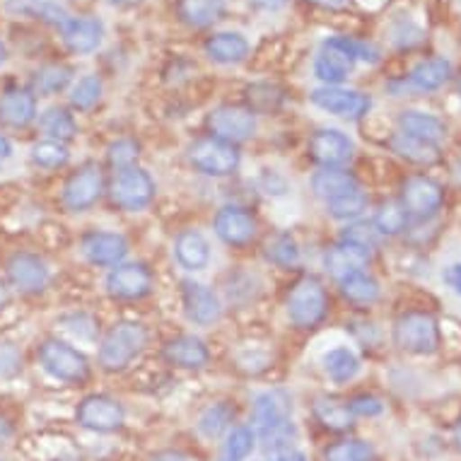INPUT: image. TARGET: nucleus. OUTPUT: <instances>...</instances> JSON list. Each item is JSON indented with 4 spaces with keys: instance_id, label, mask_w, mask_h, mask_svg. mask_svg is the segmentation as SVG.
<instances>
[{
    "instance_id": "obj_40",
    "label": "nucleus",
    "mask_w": 461,
    "mask_h": 461,
    "mask_svg": "<svg viewBox=\"0 0 461 461\" xmlns=\"http://www.w3.org/2000/svg\"><path fill=\"white\" fill-rule=\"evenodd\" d=\"M367 203H370L367 194H365L363 189H357L353 191V194H346V196L336 198V201H329V203H326V211L331 212V218L336 220H356L367 211Z\"/></svg>"
},
{
    "instance_id": "obj_10",
    "label": "nucleus",
    "mask_w": 461,
    "mask_h": 461,
    "mask_svg": "<svg viewBox=\"0 0 461 461\" xmlns=\"http://www.w3.org/2000/svg\"><path fill=\"white\" fill-rule=\"evenodd\" d=\"M208 131H211L212 138L237 145L254 136L257 116H254L251 109H242V106H218L208 116Z\"/></svg>"
},
{
    "instance_id": "obj_29",
    "label": "nucleus",
    "mask_w": 461,
    "mask_h": 461,
    "mask_svg": "<svg viewBox=\"0 0 461 461\" xmlns=\"http://www.w3.org/2000/svg\"><path fill=\"white\" fill-rule=\"evenodd\" d=\"M312 413L317 418V423L326 430L346 432L353 428V413H350L348 403L333 399V396H319L312 406Z\"/></svg>"
},
{
    "instance_id": "obj_54",
    "label": "nucleus",
    "mask_w": 461,
    "mask_h": 461,
    "mask_svg": "<svg viewBox=\"0 0 461 461\" xmlns=\"http://www.w3.org/2000/svg\"><path fill=\"white\" fill-rule=\"evenodd\" d=\"M314 5H321V8H340L346 0H310Z\"/></svg>"
},
{
    "instance_id": "obj_26",
    "label": "nucleus",
    "mask_w": 461,
    "mask_h": 461,
    "mask_svg": "<svg viewBox=\"0 0 461 461\" xmlns=\"http://www.w3.org/2000/svg\"><path fill=\"white\" fill-rule=\"evenodd\" d=\"M399 129L401 133H409V136L420 138V140L432 145H439L447 138V126L442 119L432 116V113L416 112V109L401 112Z\"/></svg>"
},
{
    "instance_id": "obj_35",
    "label": "nucleus",
    "mask_w": 461,
    "mask_h": 461,
    "mask_svg": "<svg viewBox=\"0 0 461 461\" xmlns=\"http://www.w3.org/2000/svg\"><path fill=\"white\" fill-rule=\"evenodd\" d=\"M39 126L44 131L49 140H59V143H66V140H73L77 136V123L73 119V113L61 109V106H51L46 109L41 116H39Z\"/></svg>"
},
{
    "instance_id": "obj_44",
    "label": "nucleus",
    "mask_w": 461,
    "mask_h": 461,
    "mask_svg": "<svg viewBox=\"0 0 461 461\" xmlns=\"http://www.w3.org/2000/svg\"><path fill=\"white\" fill-rule=\"evenodd\" d=\"M247 97H249V109L254 113L276 112L283 104V90H280L278 85L271 83L251 85L249 90H247Z\"/></svg>"
},
{
    "instance_id": "obj_49",
    "label": "nucleus",
    "mask_w": 461,
    "mask_h": 461,
    "mask_svg": "<svg viewBox=\"0 0 461 461\" xmlns=\"http://www.w3.org/2000/svg\"><path fill=\"white\" fill-rule=\"evenodd\" d=\"M348 409L353 416H360V418H375L379 416L382 411H384V403L377 399V396H370V393H360L356 399L350 401Z\"/></svg>"
},
{
    "instance_id": "obj_6",
    "label": "nucleus",
    "mask_w": 461,
    "mask_h": 461,
    "mask_svg": "<svg viewBox=\"0 0 461 461\" xmlns=\"http://www.w3.org/2000/svg\"><path fill=\"white\" fill-rule=\"evenodd\" d=\"M109 196H112V203L122 211H143L155 198V179L140 167H123L113 172L109 182Z\"/></svg>"
},
{
    "instance_id": "obj_9",
    "label": "nucleus",
    "mask_w": 461,
    "mask_h": 461,
    "mask_svg": "<svg viewBox=\"0 0 461 461\" xmlns=\"http://www.w3.org/2000/svg\"><path fill=\"white\" fill-rule=\"evenodd\" d=\"M104 191V175L97 162H85L68 176L63 186V205L73 212L90 211Z\"/></svg>"
},
{
    "instance_id": "obj_7",
    "label": "nucleus",
    "mask_w": 461,
    "mask_h": 461,
    "mask_svg": "<svg viewBox=\"0 0 461 461\" xmlns=\"http://www.w3.org/2000/svg\"><path fill=\"white\" fill-rule=\"evenodd\" d=\"M393 343L413 356H432L439 348V326L428 312H406L393 326Z\"/></svg>"
},
{
    "instance_id": "obj_38",
    "label": "nucleus",
    "mask_w": 461,
    "mask_h": 461,
    "mask_svg": "<svg viewBox=\"0 0 461 461\" xmlns=\"http://www.w3.org/2000/svg\"><path fill=\"white\" fill-rule=\"evenodd\" d=\"M257 447V432L251 428H232L227 432L225 442H222V449H220V461H247L249 454L254 452Z\"/></svg>"
},
{
    "instance_id": "obj_39",
    "label": "nucleus",
    "mask_w": 461,
    "mask_h": 461,
    "mask_svg": "<svg viewBox=\"0 0 461 461\" xmlns=\"http://www.w3.org/2000/svg\"><path fill=\"white\" fill-rule=\"evenodd\" d=\"M324 461H372V447L365 439H340L326 447Z\"/></svg>"
},
{
    "instance_id": "obj_52",
    "label": "nucleus",
    "mask_w": 461,
    "mask_h": 461,
    "mask_svg": "<svg viewBox=\"0 0 461 461\" xmlns=\"http://www.w3.org/2000/svg\"><path fill=\"white\" fill-rule=\"evenodd\" d=\"M10 158H13V143H10L8 138L0 133V165H3V162Z\"/></svg>"
},
{
    "instance_id": "obj_14",
    "label": "nucleus",
    "mask_w": 461,
    "mask_h": 461,
    "mask_svg": "<svg viewBox=\"0 0 461 461\" xmlns=\"http://www.w3.org/2000/svg\"><path fill=\"white\" fill-rule=\"evenodd\" d=\"M442 201H445V191L428 176H411L401 191V208L409 218L416 220L432 218L442 208Z\"/></svg>"
},
{
    "instance_id": "obj_22",
    "label": "nucleus",
    "mask_w": 461,
    "mask_h": 461,
    "mask_svg": "<svg viewBox=\"0 0 461 461\" xmlns=\"http://www.w3.org/2000/svg\"><path fill=\"white\" fill-rule=\"evenodd\" d=\"M372 261L370 249H365L360 244L346 242V240H340L339 244H333L331 249L324 254V266L326 271L336 276V278H343V276H348V273L356 271H365Z\"/></svg>"
},
{
    "instance_id": "obj_30",
    "label": "nucleus",
    "mask_w": 461,
    "mask_h": 461,
    "mask_svg": "<svg viewBox=\"0 0 461 461\" xmlns=\"http://www.w3.org/2000/svg\"><path fill=\"white\" fill-rule=\"evenodd\" d=\"M8 10L15 13V15H27L34 17V20H41L46 24H53L59 30L70 20L66 8H61L53 0H8Z\"/></svg>"
},
{
    "instance_id": "obj_43",
    "label": "nucleus",
    "mask_w": 461,
    "mask_h": 461,
    "mask_svg": "<svg viewBox=\"0 0 461 461\" xmlns=\"http://www.w3.org/2000/svg\"><path fill=\"white\" fill-rule=\"evenodd\" d=\"M70 159L68 148L59 140H41L32 148V162L44 169H59Z\"/></svg>"
},
{
    "instance_id": "obj_18",
    "label": "nucleus",
    "mask_w": 461,
    "mask_h": 461,
    "mask_svg": "<svg viewBox=\"0 0 461 461\" xmlns=\"http://www.w3.org/2000/svg\"><path fill=\"white\" fill-rule=\"evenodd\" d=\"M184 297V310L189 321L196 326H211L215 324L222 314V304H220L215 290L196 280H186L182 287Z\"/></svg>"
},
{
    "instance_id": "obj_45",
    "label": "nucleus",
    "mask_w": 461,
    "mask_h": 461,
    "mask_svg": "<svg viewBox=\"0 0 461 461\" xmlns=\"http://www.w3.org/2000/svg\"><path fill=\"white\" fill-rule=\"evenodd\" d=\"M377 227L379 235H399L401 230L409 222V215L401 208V203H386L379 208L377 218L372 220Z\"/></svg>"
},
{
    "instance_id": "obj_28",
    "label": "nucleus",
    "mask_w": 461,
    "mask_h": 461,
    "mask_svg": "<svg viewBox=\"0 0 461 461\" xmlns=\"http://www.w3.org/2000/svg\"><path fill=\"white\" fill-rule=\"evenodd\" d=\"M360 189V184L350 172L346 169H321L317 175L312 176V191L314 196L321 198L324 203L329 201H336V198L346 196V194H353V191Z\"/></svg>"
},
{
    "instance_id": "obj_50",
    "label": "nucleus",
    "mask_w": 461,
    "mask_h": 461,
    "mask_svg": "<svg viewBox=\"0 0 461 461\" xmlns=\"http://www.w3.org/2000/svg\"><path fill=\"white\" fill-rule=\"evenodd\" d=\"M445 283L452 287L454 293H459V295H461V264H454V266H449V268H447Z\"/></svg>"
},
{
    "instance_id": "obj_19",
    "label": "nucleus",
    "mask_w": 461,
    "mask_h": 461,
    "mask_svg": "<svg viewBox=\"0 0 461 461\" xmlns=\"http://www.w3.org/2000/svg\"><path fill=\"white\" fill-rule=\"evenodd\" d=\"M8 278L10 285L17 287L20 293H41L49 283V266L37 254L23 251L8 261Z\"/></svg>"
},
{
    "instance_id": "obj_15",
    "label": "nucleus",
    "mask_w": 461,
    "mask_h": 461,
    "mask_svg": "<svg viewBox=\"0 0 461 461\" xmlns=\"http://www.w3.org/2000/svg\"><path fill=\"white\" fill-rule=\"evenodd\" d=\"M155 278L145 264H119L106 276V293L116 300H140L150 295Z\"/></svg>"
},
{
    "instance_id": "obj_47",
    "label": "nucleus",
    "mask_w": 461,
    "mask_h": 461,
    "mask_svg": "<svg viewBox=\"0 0 461 461\" xmlns=\"http://www.w3.org/2000/svg\"><path fill=\"white\" fill-rule=\"evenodd\" d=\"M379 232L375 222H353L350 227H346V232H343V240L346 242H353V244H360L365 249H372L375 244L379 242Z\"/></svg>"
},
{
    "instance_id": "obj_5",
    "label": "nucleus",
    "mask_w": 461,
    "mask_h": 461,
    "mask_svg": "<svg viewBox=\"0 0 461 461\" xmlns=\"http://www.w3.org/2000/svg\"><path fill=\"white\" fill-rule=\"evenodd\" d=\"M39 365L44 367L53 379L66 384H83L90 379V363L87 357L70 343L59 339H46L39 346Z\"/></svg>"
},
{
    "instance_id": "obj_58",
    "label": "nucleus",
    "mask_w": 461,
    "mask_h": 461,
    "mask_svg": "<svg viewBox=\"0 0 461 461\" xmlns=\"http://www.w3.org/2000/svg\"><path fill=\"white\" fill-rule=\"evenodd\" d=\"M5 300H8V293H5V287L0 285V310H3V304H5Z\"/></svg>"
},
{
    "instance_id": "obj_13",
    "label": "nucleus",
    "mask_w": 461,
    "mask_h": 461,
    "mask_svg": "<svg viewBox=\"0 0 461 461\" xmlns=\"http://www.w3.org/2000/svg\"><path fill=\"white\" fill-rule=\"evenodd\" d=\"M312 104L319 106L321 112H329L339 119H363L365 113L370 112L372 99L370 95L356 90H343V87H319L312 92Z\"/></svg>"
},
{
    "instance_id": "obj_57",
    "label": "nucleus",
    "mask_w": 461,
    "mask_h": 461,
    "mask_svg": "<svg viewBox=\"0 0 461 461\" xmlns=\"http://www.w3.org/2000/svg\"><path fill=\"white\" fill-rule=\"evenodd\" d=\"M5 59H8V51H5V44L0 41V66L5 63Z\"/></svg>"
},
{
    "instance_id": "obj_42",
    "label": "nucleus",
    "mask_w": 461,
    "mask_h": 461,
    "mask_svg": "<svg viewBox=\"0 0 461 461\" xmlns=\"http://www.w3.org/2000/svg\"><path fill=\"white\" fill-rule=\"evenodd\" d=\"M99 99H102V80L97 76L80 77L70 90V104L77 112H90L92 106H97Z\"/></svg>"
},
{
    "instance_id": "obj_21",
    "label": "nucleus",
    "mask_w": 461,
    "mask_h": 461,
    "mask_svg": "<svg viewBox=\"0 0 461 461\" xmlns=\"http://www.w3.org/2000/svg\"><path fill=\"white\" fill-rule=\"evenodd\" d=\"M63 41L73 53H92L97 51L102 39H104V24L97 17H70L61 27Z\"/></svg>"
},
{
    "instance_id": "obj_32",
    "label": "nucleus",
    "mask_w": 461,
    "mask_h": 461,
    "mask_svg": "<svg viewBox=\"0 0 461 461\" xmlns=\"http://www.w3.org/2000/svg\"><path fill=\"white\" fill-rule=\"evenodd\" d=\"M340 293L356 307H370L379 300V283L365 271L348 273L340 278Z\"/></svg>"
},
{
    "instance_id": "obj_4",
    "label": "nucleus",
    "mask_w": 461,
    "mask_h": 461,
    "mask_svg": "<svg viewBox=\"0 0 461 461\" xmlns=\"http://www.w3.org/2000/svg\"><path fill=\"white\" fill-rule=\"evenodd\" d=\"M329 314V295L324 283L314 276H304L287 295V317L297 329H314Z\"/></svg>"
},
{
    "instance_id": "obj_16",
    "label": "nucleus",
    "mask_w": 461,
    "mask_h": 461,
    "mask_svg": "<svg viewBox=\"0 0 461 461\" xmlns=\"http://www.w3.org/2000/svg\"><path fill=\"white\" fill-rule=\"evenodd\" d=\"M215 235L227 244V247H247L257 237V218L247 208L240 205H222L215 215Z\"/></svg>"
},
{
    "instance_id": "obj_56",
    "label": "nucleus",
    "mask_w": 461,
    "mask_h": 461,
    "mask_svg": "<svg viewBox=\"0 0 461 461\" xmlns=\"http://www.w3.org/2000/svg\"><path fill=\"white\" fill-rule=\"evenodd\" d=\"M454 442H456V447H459L461 452V423L456 425V430H454Z\"/></svg>"
},
{
    "instance_id": "obj_48",
    "label": "nucleus",
    "mask_w": 461,
    "mask_h": 461,
    "mask_svg": "<svg viewBox=\"0 0 461 461\" xmlns=\"http://www.w3.org/2000/svg\"><path fill=\"white\" fill-rule=\"evenodd\" d=\"M23 370V353L15 343L0 340V377H15Z\"/></svg>"
},
{
    "instance_id": "obj_33",
    "label": "nucleus",
    "mask_w": 461,
    "mask_h": 461,
    "mask_svg": "<svg viewBox=\"0 0 461 461\" xmlns=\"http://www.w3.org/2000/svg\"><path fill=\"white\" fill-rule=\"evenodd\" d=\"M176 13L189 27H211L225 13V0H179Z\"/></svg>"
},
{
    "instance_id": "obj_8",
    "label": "nucleus",
    "mask_w": 461,
    "mask_h": 461,
    "mask_svg": "<svg viewBox=\"0 0 461 461\" xmlns=\"http://www.w3.org/2000/svg\"><path fill=\"white\" fill-rule=\"evenodd\" d=\"M189 162L205 176H230L240 169L242 155L237 150V145L208 136L191 145Z\"/></svg>"
},
{
    "instance_id": "obj_24",
    "label": "nucleus",
    "mask_w": 461,
    "mask_h": 461,
    "mask_svg": "<svg viewBox=\"0 0 461 461\" xmlns=\"http://www.w3.org/2000/svg\"><path fill=\"white\" fill-rule=\"evenodd\" d=\"M449 77H452V63L442 56H435V59L418 63L416 68L411 70L409 80H401V85H403V90L411 92H435Z\"/></svg>"
},
{
    "instance_id": "obj_37",
    "label": "nucleus",
    "mask_w": 461,
    "mask_h": 461,
    "mask_svg": "<svg viewBox=\"0 0 461 461\" xmlns=\"http://www.w3.org/2000/svg\"><path fill=\"white\" fill-rule=\"evenodd\" d=\"M232 420H235V409L230 403H225V401H220V403L208 406L201 413V418H198V432L205 439H218L220 435H225L230 430Z\"/></svg>"
},
{
    "instance_id": "obj_34",
    "label": "nucleus",
    "mask_w": 461,
    "mask_h": 461,
    "mask_svg": "<svg viewBox=\"0 0 461 461\" xmlns=\"http://www.w3.org/2000/svg\"><path fill=\"white\" fill-rule=\"evenodd\" d=\"M321 365H324L326 377L336 384H346L350 379H356L360 372V360L348 348H331L329 353H324Z\"/></svg>"
},
{
    "instance_id": "obj_51",
    "label": "nucleus",
    "mask_w": 461,
    "mask_h": 461,
    "mask_svg": "<svg viewBox=\"0 0 461 461\" xmlns=\"http://www.w3.org/2000/svg\"><path fill=\"white\" fill-rule=\"evenodd\" d=\"M150 461H189V459H186L182 452H176V449H165V452L155 454Z\"/></svg>"
},
{
    "instance_id": "obj_11",
    "label": "nucleus",
    "mask_w": 461,
    "mask_h": 461,
    "mask_svg": "<svg viewBox=\"0 0 461 461\" xmlns=\"http://www.w3.org/2000/svg\"><path fill=\"white\" fill-rule=\"evenodd\" d=\"M310 155L324 169H343L356 155V145L343 131L319 129L310 138Z\"/></svg>"
},
{
    "instance_id": "obj_31",
    "label": "nucleus",
    "mask_w": 461,
    "mask_h": 461,
    "mask_svg": "<svg viewBox=\"0 0 461 461\" xmlns=\"http://www.w3.org/2000/svg\"><path fill=\"white\" fill-rule=\"evenodd\" d=\"M392 150L399 155V158L409 159L413 165H435L439 159V145H432V143H425L420 138H413L409 133H393L392 140Z\"/></svg>"
},
{
    "instance_id": "obj_59",
    "label": "nucleus",
    "mask_w": 461,
    "mask_h": 461,
    "mask_svg": "<svg viewBox=\"0 0 461 461\" xmlns=\"http://www.w3.org/2000/svg\"><path fill=\"white\" fill-rule=\"evenodd\" d=\"M459 176H461V167H459Z\"/></svg>"
},
{
    "instance_id": "obj_55",
    "label": "nucleus",
    "mask_w": 461,
    "mask_h": 461,
    "mask_svg": "<svg viewBox=\"0 0 461 461\" xmlns=\"http://www.w3.org/2000/svg\"><path fill=\"white\" fill-rule=\"evenodd\" d=\"M113 5H119V8H131V5H138V3H143V0H112Z\"/></svg>"
},
{
    "instance_id": "obj_27",
    "label": "nucleus",
    "mask_w": 461,
    "mask_h": 461,
    "mask_svg": "<svg viewBox=\"0 0 461 461\" xmlns=\"http://www.w3.org/2000/svg\"><path fill=\"white\" fill-rule=\"evenodd\" d=\"M205 53L212 63L220 66H232V63H242L249 53V44L242 34L237 32H218L205 41Z\"/></svg>"
},
{
    "instance_id": "obj_20",
    "label": "nucleus",
    "mask_w": 461,
    "mask_h": 461,
    "mask_svg": "<svg viewBox=\"0 0 461 461\" xmlns=\"http://www.w3.org/2000/svg\"><path fill=\"white\" fill-rule=\"evenodd\" d=\"M37 119V97L24 87H10L0 95V123L8 129H24Z\"/></svg>"
},
{
    "instance_id": "obj_53",
    "label": "nucleus",
    "mask_w": 461,
    "mask_h": 461,
    "mask_svg": "<svg viewBox=\"0 0 461 461\" xmlns=\"http://www.w3.org/2000/svg\"><path fill=\"white\" fill-rule=\"evenodd\" d=\"M276 461H310V459H307V454L297 452V449H287V452H280Z\"/></svg>"
},
{
    "instance_id": "obj_23",
    "label": "nucleus",
    "mask_w": 461,
    "mask_h": 461,
    "mask_svg": "<svg viewBox=\"0 0 461 461\" xmlns=\"http://www.w3.org/2000/svg\"><path fill=\"white\" fill-rule=\"evenodd\" d=\"M165 360L182 370H201L211 360V350L198 336H179L165 346Z\"/></svg>"
},
{
    "instance_id": "obj_3",
    "label": "nucleus",
    "mask_w": 461,
    "mask_h": 461,
    "mask_svg": "<svg viewBox=\"0 0 461 461\" xmlns=\"http://www.w3.org/2000/svg\"><path fill=\"white\" fill-rule=\"evenodd\" d=\"M148 346V331L136 321H122L99 343V365L106 372L126 370Z\"/></svg>"
},
{
    "instance_id": "obj_1",
    "label": "nucleus",
    "mask_w": 461,
    "mask_h": 461,
    "mask_svg": "<svg viewBox=\"0 0 461 461\" xmlns=\"http://www.w3.org/2000/svg\"><path fill=\"white\" fill-rule=\"evenodd\" d=\"M254 430L264 442L266 452H287L297 439L293 423V401L280 389L261 392L254 399Z\"/></svg>"
},
{
    "instance_id": "obj_17",
    "label": "nucleus",
    "mask_w": 461,
    "mask_h": 461,
    "mask_svg": "<svg viewBox=\"0 0 461 461\" xmlns=\"http://www.w3.org/2000/svg\"><path fill=\"white\" fill-rule=\"evenodd\" d=\"M129 254V242L126 237L119 232H87L83 237V257L90 261L92 266H102V268H113L119 266Z\"/></svg>"
},
{
    "instance_id": "obj_41",
    "label": "nucleus",
    "mask_w": 461,
    "mask_h": 461,
    "mask_svg": "<svg viewBox=\"0 0 461 461\" xmlns=\"http://www.w3.org/2000/svg\"><path fill=\"white\" fill-rule=\"evenodd\" d=\"M266 258L280 268H293L300 264V247L290 235L273 237L271 242L266 244Z\"/></svg>"
},
{
    "instance_id": "obj_36",
    "label": "nucleus",
    "mask_w": 461,
    "mask_h": 461,
    "mask_svg": "<svg viewBox=\"0 0 461 461\" xmlns=\"http://www.w3.org/2000/svg\"><path fill=\"white\" fill-rule=\"evenodd\" d=\"M70 77H73V70L63 63H51V66H44L39 68L32 77V87H34V97H51L56 92H61L68 87Z\"/></svg>"
},
{
    "instance_id": "obj_60",
    "label": "nucleus",
    "mask_w": 461,
    "mask_h": 461,
    "mask_svg": "<svg viewBox=\"0 0 461 461\" xmlns=\"http://www.w3.org/2000/svg\"><path fill=\"white\" fill-rule=\"evenodd\" d=\"M0 461H3V459H0Z\"/></svg>"
},
{
    "instance_id": "obj_2",
    "label": "nucleus",
    "mask_w": 461,
    "mask_h": 461,
    "mask_svg": "<svg viewBox=\"0 0 461 461\" xmlns=\"http://www.w3.org/2000/svg\"><path fill=\"white\" fill-rule=\"evenodd\" d=\"M356 61L377 63L379 51L372 44L357 41L350 37L326 39L321 51L314 59V76L329 87H339L356 68Z\"/></svg>"
},
{
    "instance_id": "obj_46",
    "label": "nucleus",
    "mask_w": 461,
    "mask_h": 461,
    "mask_svg": "<svg viewBox=\"0 0 461 461\" xmlns=\"http://www.w3.org/2000/svg\"><path fill=\"white\" fill-rule=\"evenodd\" d=\"M138 155H140V145L136 140H131V138H122V140L109 145V162H112L113 169L133 167Z\"/></svg>"
},
{
    "instance_id": "obj_12",
    "label": "nucleus",
    "mask_w": 461,
    "mask_h": 461,
    "mask_svg": "<svg viewBox=\"0 0 461 461\" xmlns=\"http://www.w3.org/2000/svg\"><path fill=\"white\" fill-rule=\"evenodd\" d=\"M77 423L92 432H116L123 425V406L112 396L92 393L77 406Z\"/></svg>"
},
{
    "instance_id": "obj_25",
    "label": "nucleus",
    "mask_w": 461,
    "mask_h": 461,
    "mask_svg": "<svg viewBox=\"0 0 461 461\" xmlns=\"http://www.w3.org/2000/svg\"><path fill=\"white\" fill-rule=\"evenodd\" d=\"M175 257L182 268L196 273L211 264V244L198 230H184L175 242Z\"/></svg>"
}]
</instances>
